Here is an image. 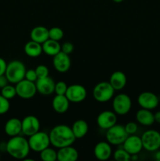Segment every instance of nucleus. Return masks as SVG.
I'll return each instance as SVG.
<instances>
[{
	"mask_svg": "<svg viewBox=\"0 0 160 161\" xmlns=\"http://www.w3.org/2000/svg\"><path fill=\"white\" fill-rule=\"evenodd\" d=\"M49 136L50 144L57 149L72 146L76 140L72 127L65 124H59L53 127L49 134Z\"/></svg>",
	"mask_w": 160,
	"mask_h": 161,
	"instance_id": "f257e3e1",
	"label": "nucleus"
},
{
	"mask_svg": "<svg viewBox=\"0 0 160 161\" xmlns=\"http://www.w3.org/2000/svg\"><path fill=\"white\" fill-rule=\"evenodd\" d=\"M30 150L28 140L20 135L10 137L6 142V152L17 160H24L28 157Z\"/></svg>",
	"mask_w": 160,
	"mask_h": 161,
	"instance_id": "f03ea898",
	"label": "nucleus"
},
{
	"mask_svg": "<svg viewBox=\"0 0 160 161\" xmlns=\"http://www.w3.org/2000/svg\"><path fill=\"white\" fill-rule=\"evenodd\" d=\"M26 67L22 61L13 60L7 64L5 75L11 84H16L24 79Z\"/></svg>",
	"mask_w": 160,
	"mask_h": 161,
	"instance_id": "7ed1b4c3",
	"label": "nucleus"
},
{
	"mask_svg": "<svg viewBox=\"0 0 160 161\" xmlns=\"http://www.w3.org/2000/svg\"><path fill=\"white\" fill-rule=\"evenodd\" d=\"M115 89L109 82H100L94 86L93 90V96L97 102L104 103L108 102L113 98Z\"/></svg>",
	"mask_w": 160,
	"mask_h": 161,
	"instance_id": "20e7f679",
	"label": "nucleus"
},
{
	"mask_svg": "<svg viewBox=\"0 0 160 161\" xmlns=\"http://www.w3.org/2000/svg\"><path fill=\"white\" fill-rule=\"evenodd\" d=\"M128 135L124 126L116 124L107 130L106 139L111 146H120L125 142Z\"/></svg>",
	"mask_w": 160,
	"mask_h": 161,
	"instance_id": "39448f33",
	"label": "nucleus"
},
{
	"mask_svg": "<svg viewBox=\"0 0 160 161\" xmlns=\"http://www.w3.org/2000/svg\"><path fill=\"white\" fill-rule=\"evenodd\" d=\"M28 140L31 150L36 153H40L51 145L49 134L40 130L29 136Z\"/></svg>",
	"mask_w": 160,
	"mask_h": 161,
	"instance_id": "423d86ee",
	"label": "nucleus"
},
{
	"mask_svg": "<svg viewBox=\"0 0 160 161\" xmlns=\"http://www.w3.org/2000/svg\"><path fill=\"white\" fill-rule=\"evenodd\" d=\"M141 138L143 149L148 152H155L160 149V133L155 130H146Z\"/></svg>",
	"mask_w": 160,
	"mask_h": 161,
	"instance_id": "0eeeda50",
	"label": "nucleus"
},
{
	"mask_svg": "<svg viewBox=\"0 0 160 161\" xmlns=\"http://www.w3.org/2000/svg\"><path fill=\"white\" fill-rule=\"evenodd\" d=\"M113 111L119 116L126 115L132 108V100L130 96L126 94H117L113 97L112 101Z\"/></svg>",
	"mask_w": 160,
	"mask_h": 161,
	"instance_id": "6e6552de",
	"label": "nucleus"
},
{
	"mask_svg": "<svg viewBox=\"0 0 160 161\" xmlns=\"http://www.w3.org/2000/svg\"><path fill=\"white\" fill-rule=\"evenodd\" d=\"M17 95L22 99H31L36 94L35 83L24 79L15 84Z\"/></svg>",
	"mask_w": 160,
	"mask_h": 161,
	"instance_id": "1a4fd4ad",
	"label": "nucleus"
},
{
	"mask_svg": "<svg viewBox=\"0 0 160 161\" xmlns=\"http://www.w3.org/2000/svg\"><path fill=\"white\" fill-rule=\"evenodd\" d=\"M65 96L70 102L79 103L83 102L87 97V91L86 87L81 84H72L67 86Z\"/></svg>",
	"mask_w": 160,
	"mask_h": 161,
	"instance_id": "9d476101",
	"label": "nucleus"
},
{
	"mask_svg": "<svg viewBox=\"0 0 160 161\" xmlns=\"http://www.w3.org/2000/svg\"><path fill=\"white\" fill-rule=\"evenodd\" d=\"M137 102L140 107L146 109L152 110L157 108L159 103L158 96L150 91H144L141 93L137 97Z\"/></svg>",
	"mask_w": 160,
	"mask_h": 161,
	"instance_id": "9b49d317",
	"label": "nucleus"
},
{
	"mask_svg": "<svg viewBox=\"0 0 160 161\" xmlns=\"http://www.w3.org/2000/svg\"><path fill=\"white\" fill-rule=\"evenodd\" d=\"M22 132L25 136H31L40 130V122L39 119L33 115H29L21 120Z\"/></svg>",
	"mask_w": 160,
	"mask_h": 161,
	"instance_id": "f8f14e48",
	"label": "nucleus"
},
{
	"mask_svg": "<svg viewBox=\"0 0 160 161\" xmlns=\"http://www.w3.org/2000/svg\"><path fill=\"white\" fill-rule=\"evenodd\" d=\"M117 114L114 111L104 110L99 113L97 117V124L100 128L108 130L117 124Z\"/></svg>",
	"mask_w": 160,
	"mask_h": 161,
	"instance_id": "ddd939ff",
	"label": "nucleus"
},
{
	"mask_svg": "<svg viewBox=\"0 0 160 161\" xmlns=\"http://www.w3.org/2000/svg\"><path fill=\"white\" fill-rule=\"evenodd\" d=\"M122 148L126 150L130 155L138 154L143 149L141 138L136 135H128L125 142L122 143Z\"/></svg>",
	"mask_w": 160,
	"mask_h": 161,
	"instance_id": "4468645a",
	"label": "nucleus"
},
{
	"mask_svg": "<svg viewBox=\"0 0 160 161\" xmlns=\"http://www.w3.org/2000/svg\"><path fill=\"white\" fill-rule=\"evenodd\" d=\"M55 83L54 80L50 75L44 78H39L35 81L37 92L42 95H50L54 93Z\"/></svg>",
	"mask_w": 160,
	"mask_h": 161,
	"instance_id": "2eb2a0df",
	"label": "nucleus"
},
{
	"mask_svg": "<svg viewBox=\"0 0 160 161\" xmlns=\"http://www.w3.org/2000/svg\"><path fill=\"white\" fill-rule=\"evenodd\" d=\"M53 58V65L58 72L64 73L70 69L72 62L68 54L61 51Z\"/></svg>",
	"mask_w": 160,
	"mask_h": 161,
	"instance_id": "dca6fc26",
	"label": "nucleus"
},
{
	"mask_svg": "<svg viewBox=\"0 0 160 161\" xmlns=\"http://www.w3.org/2000/svg\"><path fill=\"white\" fill-rule=\"evenodd\" d=\"M94 156L99 160H108L112 155L111 145L108 142L102 141L94 147Z\"/></svg>",
	"mask_w": 160,
	"mask_h": 161,
	"instance_id": "f3484780",
	"label": "nucleus"
},
{
	"mask_svg": "<svg viewBox=\"0 0 160 161\" xmlns=\"http://www.w3.org/2000/svg\"><path fill=\"white\" fill-rule=\"evenodd\" d=\"M4 131L9 137L20 135L22 132L21 120L16 117L9 119L5 124Z\"/></svg>",
	"mask_w": 160,
	"mask_h": 161,
	"instance_id": "a211bd4d",
	"label": "nucleus"
},
{
	"mask_svg": "<svg viewBox=\"0 0 160 161\" xmlns=\"http://www.w3.org/2000/svg\"><path fill=\"white\" fill-rule=\"evenodd\" d=\"M78 159V152L72 146L60 148L57 151L58 161H76Z\"/></svg>",
	"mask_w": 160,
	"mask_h": 161,
	"instance_id": "6ab92c4d",
	"label": "nucleus"
},
{
	"mask_svg": "<svg viewBox=\"0 0 160 161\" xmlns=\"http://www.w3.org/2000/svg\"><path fill=\"white\" fill-rule=\"evenodd\" d=\"M70 105V101L65 95H58L56 94L52 101L53 109L59 114H64L68 110Z\"/></svg>",
	"mask_w": 160,
	"mask_h": 161,
	"instance_id": "aec40b11",
	"label": "nucleus"
},
{
	"mask_svg": "<svg viewBox=\"0 0 160 161\" xmlns=\"http://www.w3.org/2000/svg\"><path fill=\"white\" fill-rule=\"evenodd\" d=\"M108 82L111 83L115 91H121L126 85V75L122 71H115L111 75Z\"/></svg>",
	"mask_w": 160,
	"mask_h": 161,
	"instance_id": "412c9836",
	"label": "nucleus"
},
{
	"mask_svg": "<svg viewBox=\"0 0 160 161\" xmlns=\"http://www.w3.org/2000/svg\"><path fill=\"white\" fill-rule=\"evenodd\" d=\"M136 119L138 124L145 126V127L152 126L155 123L154 113H152L151 110L146 109V108H141L136 112Z\"/></svg>",
	"mask_w": 160,
	"mask_h": 161,
	"instance_id": "4be33fe9",
	"label": "nucleus"
},
{
	"mask_svg": "<svg viewBox=\"0 0 160 161\" xmlns=\"http://www.w3.org/2000/svg\"><path fill=\"white\" fill-rule=\"evenodd\" d=\"M30 37L33 41L42 44L49 39V29L44 26H36L31 29Z\"/></svg>",
	"mask_w": 160,
	"mask_h": 161,
	"instance_id": "5701e85b",
	"label": "nucleus"
},
{
	"mask_svg": "<svg viewBox=\"0 0 160 161\" xmlns=\"http://www.w3.org/2000/svg\"><path fill=\"white\" fill-rule=\"evenodd\" d=\"M72 130L76 139L83 138L87 135L89 131L88 123L84 119H78L75 121L72 126Z\"/></svg>",
	"mask_w": 160,
	"mask_h": 161,
	"instance_id": "b1692460",
	"label": "nucleus"
},
{
	"mask_svg": "<svg viewBox=\"0 0 160 161\" xmlns=\"http://www.w3.org/2000/svg\"><path fill=\"white\" fill-rule=\"evenodd\" d=\"M24 50L27 56L33 58H38L42 54V53H43L42 44L31 40V39L25 43Z\"/></svg>",
	"mask_w": 160,
	"mask_h": 161,
	"instance_id": "393cba45",
	"label": "nucleus"
},
{
	"mask_svg": "<svg viewBox=\"0 0 160 161\" xmlns=\"http://www.w3.org/2000/svg\"><path fill=\"white\" fill-rule=\"evenodd\" d=\"M42 51L44 53L50 57H54L59 52L61 51V45L59 41L48 39L42 44Z\"/></svg>",
	"mask_w": 160,
	"mask_h": 161,
	"instance_id": "a878e982",
	"label": "nucleus"
},
{
	"mask_svg": "<svg viewBox=\"0 0 160 161\" xmlns=\"http://www.w3.org/2000/svg\"><path fill=\"white\" fill-rule=\"evenodd\" d=\"M40 159L43 161H55L57 160V151L50 146L45 148L39 153Z\"/></svg>",
	"mask_w": 160,
	"mask_h": 161,
	"instance_id": "bb28decb",
	"label": "nucleus"
},
{
	"mask_svg": "<svg viewBox=\"0 0 160 161\" xmlns=\"http://www.w3.org/2000/svg\"><path fill=\"white\" fill-rule=\"evenodd\" d=\"M1 94L8 100L14 98L17 96V91L15 86L11 84H8L1 89Z\"/></svg>",
	"mask_w": 160,
	"mask_h": 161,
	"instance_id": "cd10ccee",
	"label": "nucleus"
},
{
	"mask_svg": "<svg viewBox=\"0 0 160 161\" xmlns=\"http://www.w3.org/2000/svg\"><path fill=\"white\" fill-rule=\"evenodd\" d=\"M113 157H114V160L116 161H129L131 158V155L123 148H122V149H118L115 151L113 153Z\"/></svg>",
	"mask_w": 160,
	"mask_h": 161,
	"instance_id": "c85d7f7f",
	"label": "nucleus"
},
{
	"mask_svg": "<svg viewBox=\"0 0 160 161\" xmlns=\"http://www.w3.org/2000/svg\"><path fill=\"white\" fill-rule=\"evenodd\" d=\"M64 37V31L59 27H53L49 29V39L60 41Z\"/></svg>",
	"mask_w": 160,
	"mask_h": 161,
	"instance_id": "c756f323",
	"label": "nucleus"
},
{
	"mask_svg": "<svg viewBox=\"0 0 160 161\" xmlns=\"http://www.w3.org/2000/svg\"><path fill=\"white\" fill-rule=\"evenodd\" d=\"M9 108H10L9 100H8L0 94V115L6 114V113H8Z\"/></svg>",
	"mask_w": 160,
	"mask_h": 161,
	"instance_id": "7c9ffc66",
	"label": "nucleus"
},
{
	"mask_svg": "<svg viewBox=\"0 0 160 161\" xmlns=\"http://www.w3.org/2000/svg\"><path fill=\"white\" fill-rule=\"evenodd\" d=\"M67 85L65 82L59 81L55 83L54 92L58 95H65L66 91L67 90Z\"/></svg>",
	"mask_w": 160,
	"mask_h": 161,
	"instance_id": "2f4dec72",
	"label": "nucleus"
},
{
	"mask_svg": "<svg viewBox=\"0 0 160 161\" xmlns=\"http://www.w3.org/2000/svg\"><path fill=\"white\" fill-rule=\"evenodd\" d=\"M36 74H37L38 79L39 78H44V77L49 76V73H50V70H49L48 67L44 64H39L37 67L35 69Z\"/></svg>",
	"mask_w": 160,
	"mask_h": 161,
	"instance_id": "473e14b6",
	"label": "nucleus"
},
{
	"mask_svg": "<svg viewBox=\"0 0 160 161\" xmlns=\"http://www.w3.org/2000/svg\"><path fill=\"white\" fill-rule=\"evenodd\" d=\"M124 127H125V131L127 132L129 135H135L137 131L138 126L136 123L135 122H128Z\"/></svg>",
	"mask_w": 160,
	"mask_h": 161,
	"instance_id": "72a5a7b5",
	"label": "nucleus"
},
{
	"mask_svg": "<svg viewBox=\"0 0 160 161\" xmlns=\"http://www.w3.org/2000/svg\"><path fill=\"white\" fill-rule=\"evenodd\" d=\"M74 49H75V47L71 42H65L61 45V51L66 54L69 55L72 53L74 51Z\"/></svg>",
	"mask_w": 160,
	"mask_h": 161,
	"instance_id": "f704fd0d",
	"label": "nucleus"
},
{
	"mask_svg": "<svg viewBox=\"0 0 160 161\" xmlns=\"http://www.w3.org/2000/svg\"><path fill=\"white\" fill-rule=\"evenodd\" d=\"M24 79H26V80H29L31 82L35 83L36 80H38V76L35 70V69H28V70H26Z\"/></svg>",
	"mask_w": 160,
	"mask_h": 161,
	"instance_id": "c9c22d12",
	"label": "nucleus"
},
{
	"mask_svg": "<svg viewBox=\"0 0 160 161\" xmlns=\"http://www.w3.org/2000/svg\"><path fill=\"white\" fill-rule=\"evenodd\" d=\"M6 67H7V63L3 58H0V75H5Z\"/></svg>",
	"mask_w": 160,
	"mask_h": 161,
	"instance_id": "e433bc0d",
	"label": "nucleus"
},
{
	"mask_svg": "<svg viewBox=\"0 0 160 161\" xmlns=\"http://www.w3.org/2000/svg\"><path fill=\"white\" fill-rule=\"evenodd\" d=\"M9 83V80L6 78V76L5 75H0V89H2L3 87H4L5 86L8 85Z\"/></svg>",
	"mask_w": 160,
	"mask_h": 161,
	"instance_id": "4c0bfd02",
	"label": "nucleus"
},
{
	"mask_svg": "<svg viewBox=\"0 0 160 161\" xmlns=\"http://www.w3.org/2000/svg\"><path fill=\"white\" fill-rule=\"evenodd\" d=\"M154 117H155V122L160 124V111L156 112V113L154 114Z\"/></svg>",
	"mask_w": 160,
	"mask_h": 161,
	"instance_id": "58836bf2",
	"label": "nucleus"
},
{
	"mask_svg": "<svg viewBox=\"0 0 160 161\" xmlns=\"http://www.w3.org/2000/svg\"><path fill=\"white\" fill-rule=\"evenodd\" d=\"M0 151H6V142H0Z\"/></svg>",
	"mask_w": 160,
	"mask_h": 161,
	"instance_id": "ea45409f",
	"label": "nucleus"
},
{
	"mask_svg": "<svg viewBox=\"0 0 160 161\" xmlns=\"http://www.w3.org/2000/svg\"><path fill=\"white\" fill-rule=\"evenodd\" d=\"M154 157L156 160L160 161V150H156L155 151V155H154Z\"/></svg>",
	"mask_w": 160,
	"mask_h": 161,
	"instance_id": "a19ab883",
	"label": "nucleus"
},
{
	"mask_svg": "<svg viewBox=\"0 0 160 161\" xmlns=\"http://www.w3.org/2000/svg\"><path fill=\"white\" fill-rule=\"evenodd\" d=\"M113 2H115V3H122V2H123L124 0H112Z\"/></svg>",
	"mask_w": 160,
	"mask_h": 161,
	"instance_id": "79ce46f5",
	"label": "nucleus"
}]
</instances>
